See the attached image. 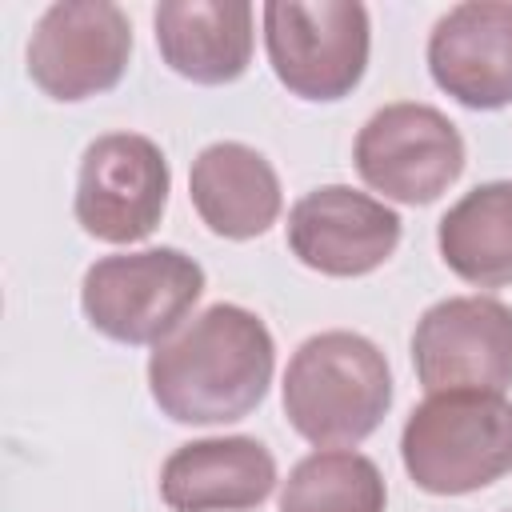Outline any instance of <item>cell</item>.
I'll use <instances>...</instances> for the list:
<instances>
[{"label":"cell","instance_id":"ba28073f","mask_svg":"<svg viewBox=\"0 0 512 512\" xmlns=\"http://www.w3.org/2000/svg\"><path fill=\"white\" fill-rule=\"evenodd\" d=\"M132 24L112 0H64L44 8L28 40V76L32 84L60 100L76 104L116 88L128 72Z\"/></svg>","mask_w":512,"mask_h":512},{"label":"cell","instance_id":"3957f363","mask_svg":"<svg viewBox=\"0 0 512 512\" xmlns=\"http://www.w3.org/2000/svg\"><path fill=\"white\" fill-rule=\"evenodd\" d=\"M400 460L416 488L464 496L512 472V400L504 392H436L412 408Z\"/></svg>","mask_w":512,"mask_h":512},{"label":"cell","instance_id":"8fae6325","mask_svg":"<svg viewBox=\"0 0 512 512\" xmlns=\"http://www.w3.org/2000/svg\"><path fill=\"white\" fill-rule=\"evenodd\" d=\"M428 72L440 92L472 112L512 104V4L468 0L448 8L428 36Z\"/></svg>","mask_w":512,"mask_h":512},{"label":"cell","instance_id":"9c48e42d","mask_svg":"<svg viewBox=\"0 0 512 512\" xmlns=\"http://www.w3.org/2000/svg\"><path fill=\"white\" fill-rule=\"evenodd\" d=\"M412 368L428 396L504 392L512 384V308L496 296H448L412 332Z\"/></svg>","mask_w":512,"mask_h":512},{"label":"cell","instance_id":"7c38bea8","mask_svg":"<svg viewBox=\"0 0 512 512\" xmlns=\"http://www.w3.org/2000/svg\"><path fill=\"white\" fill-rule=\"evenodd\" d=\"M276 488V456L252 436L180 444L160 468V500L172 512H248Z\"/></svg>","mask_w":512,"mask_h":512},{"label":"cell","instance_id":"7a4b0ae2","mask_svg":"<svg viewBox=\"0 0 512 512\" xmlns=\"http://www.w3.org/2000/svg\"><path fill=\"white\" fill-rule=\"evenodd\" d=\"M284 416L316 448L368 440L392 408L384 352L348 328L308 336L284 368Z\"/></svg>","mask_w":512,"mask_h":512},{"label":"cell","instance_id":"5bb4252c","mask_svg":"<svg viewBox=\"0 0 512 512\" xmlns=\"http://www.w3.org/2000/svg\"><path fill=\"white\" fill-rule=\"evenodd\" d=\"M188 196L208 232L224 240L264 236L284 208L276 168L240 140H216L192 160Z\"/></svg>","mask_w":512,"mask_h":512},{"label":"cell","instance_id":"2e32d148","mask_svg":"<svg viewBox=\"0 0 512 512\" xmlns=\"http://www.w3.org/2000/svg\"><path fill=\"white\" fill-rule=\"evenodd\" d=\"M384 504L388 484L376 460L352 448H316L280 488V512H384Z\"/></svg>","mask_w":512,"mask_h":512},{"label":"cell","instance_id":"5b68a950","mask_svg":"<svg viewBox=\"0 0 512 512\" xmlns=\"http://www.w3.org/2000/svg\"><path fill=\"white\" fill-rule=\"evenodd\" d=\"M264 48L276 80L312 104L344 100L372 48L368 8L356 0H268Z\"/></svg>","mask_w":512,"mask_h":512},{"label":"cell","instance_id":"9a60e30c","mask_svg":"<svg viewBox=\"0 0 512 512\" xmlns=\"http://www.w3.org/2000/svg\"><path fill=\"white\" fill-rule=\"evenodd\" d=\"M436 244L460 280L476 288L512 284V180H488L464 192L440 216Z\"/></svg>","mask_w":512,"mask_h":512},{"label":"cell","instance_id":"6da1fadb","mask_svg":"<svg viewBox=\"0 0 512 512\" xmlns=\"http://www.w3.org/2000/svg\"><path fill=\"white\" fill-rule=\"evenodd\" d=\"M272 368L268 324L240 304H212L152 348L148 392L176 424H232L268 396Z\"/></svg>","mask_w":512,"mask_h":512},{"label":"cell","instance_id":"8992f818","mask_svg":"<svg viewBox=\"0 0 512 512\" xmlns=\"http://www.w3.org/2000/svg\"><path fill=\"white\" fill-rule=\"evenodd\" d=\"M360 180L396 204H432L464 172V136L432 104L400 100L364 120L352 144Z\"/></svg>","mask_w":512,"mask_h":512},{"label":"cell","instance_id":"277c9868","mask_svg":"<svg viewBox=\"0 0 512 512\" xmlns=\"http://www.w3.org/2000/svg\"><path fill=\"white\" fill-rule=\"evenodd\" d=\"M204 296V268L180 248L100 256L80 284L88 324L116 344L168 340Z\"/></svg>","mask_w":512,"mask_h":512},{"label":"cell","instance_id":"30bf717a","mask_svg":"<svg viewBox=\"0 0 512 512\" xmlns=\"http://www.w3.org/2000/svg\"><path fill=\"white\" fill-rule=\"evenodd\" d=\"M400 244V216L348 184H324L300 196L288 212L292 256L320 276H368Z\"/></svg>","mask_w":512,"mask_h":512},{"label":"cell","instance_id":"4fadbf2b","mask_svg":"<svg viewBox=\"0 0 512 512\" xmlns=\"http://www.w3.org/2000/svg\"><path fill=\"white\" fill-rule=\"evenodd\" d=\"M164 64L192 84H232L252 64V4L244 0H164L152 12Z\"/></svg>","mask_w":512,"mask_h":512},{"label":"cell","instance_id":"52a82bcc","mask_svg":"<svg viewBox=\"0 0 512 512\" xmlns=\"http://www.w3.org/2000/svg\"><path fill=\"white\" fill-rule=\"evenodd\" d=\"M172 172L156 140L140 132L96 136L80 156L76 224L104 244H140L168 208Z\"/></svg>","mask_w":512,"mask_h":512}]
</instances>
